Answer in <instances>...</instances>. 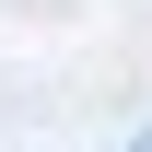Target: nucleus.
Masks as SVG:
<instances>
[]
</instances>
